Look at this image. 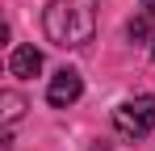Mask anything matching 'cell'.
<instances>
[{
	"mask_svg": "<svg viewBox=\"0 0 155 151\" xmlns=\"http://www.w3.org/2000/svg\"><path fill=\"white\" fill-rule=\"evenodd\" d=\"M151 59H155V42H151Z\"/></svg>",
	"mask_w": 155,
	"mask_h": 151,
	"instance_id": "cell-8",
	"label": "cell"
},
{
	"mask_svg": "<svg viewBox=\"0 0 155 151\" xmlns=\"http://www.w3.org/2000/svg\"><path fill=\"white\" fill-rule=\"evenodd\" d=\"M113 126H117V134H126V139H147L155 130V97L143 92V97H134V101H122V105L113 109Z\"/></svg>",
	"mask_w": 155,
	"mask_h": 151,
	"instance_id": "cell-2",
	"label": "cell"
},
{
	"mask_svg": "<svg viewBox=\"0 0 155 151\" xmlns=\"http://www.w3.org/2000/svg\"><path fill=\"white\" fill-rule=\"evenodd\" d=\"M143 8H151V13H155V0H143Z\"/></svg>",
	"mask_w": 155,
	"mask_h": 151,
	"instance_id": "cell-7",
	"label": "cell"
},
{
	"mask_svg": "<svg viewBox=\"0 0 155 151\" xmlns=\"http://www.w3.org/2000/svg\"><path fill=\"white\" fill-rule=\"evenodd\" d=\"M21 113H25V97H21L17 88H4V92H0V118H4V130L17 122Z\"/></svg>",
	"mask_w": 155,
	"mask_h": 151,
	"instance_id": "cell-5",
	"label": "cell"
},
{
	"mask_svg": "<svg viewBox=\"0 0 155 151\" xmlns=\"http://www.w3.org/2000/svg\"><path fill=\"white\" fill-rule=\"evenodd\" d=\"M42 29L63 50L88 46L97 34V0H51L42 13Z\"/></svg>",
	"mask_w": 155,
	"mask_h": 151,
	"instance_id": "cell-1",
	"label": "cell"
},
{
	"mask_svg": "<svg viewBox=\"0 0 155 151\" xmlns=\"http://www.w3.org/2000/svg\"><path fill=\"white\" fill-rule=\"evenodd\" d=\"M80 92H84V80H80V72H71V67H63V72L51 76V84H46V101H51L54 109H67V105H76Z\"/></svg>",
	"mask_w": 155,
	"mask_h": 151,
	"instance_id": "cell-3",
	"label": "cell"
},
{
	"mask_svg": "<svg viewBox=\"0 0 155 151\" xmlns=\"http://www.w3.org/2000/svg\"><path fill=\"white\" fill-rule=\"evenodd\" d=\"M8 72L17 76V80H34V76L42 72V50L29 46V42H25V46H17L13 55H8Z\"/></svg>",
	"mask_w": 155,
	"mask_h": 151,
	"instance_id": "cell-4",
	"label": "cell"
},
{
	"mask_svg": "<svg viewBox=\"0 0 155 151\" xmlns=\"http://www.w3.org/2000/svg\"><path fill=\"white\" fill-rule=\"evenodd\" d=\"M151 29H155V13H151V8H143V13H138V17H130V25H126L130 42H147V38H151Z\"/></svg>",
	"mask_w": 155,
	"mask_h": 151,
	"instance_id": "cell-6",
	"label": "cell"
}]
</instances>
